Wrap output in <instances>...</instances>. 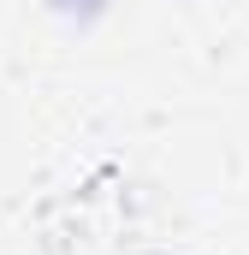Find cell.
<instances>
[{
	"instance_id": "1",
	"label": "cell",
	"mask_w": 249,
	"mask_h": 255,
	"mask_svg": "<svg viewBox=\"0 0 249 255\" xmlns=\"http://www.w3.org/2000/svg\"><path fill=\"white\" fill-rule=\"evenodd\" d=\"M48 6H54V12H65V18H95L107 0H48Z\"/></svg>"
}]
</instances>
